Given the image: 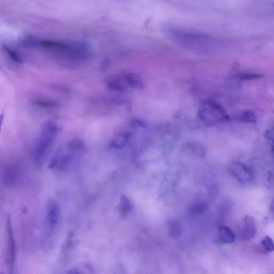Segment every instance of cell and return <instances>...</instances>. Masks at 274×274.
<instances>
[{"instance_id":"2e32d148","label":"cell","mask_w":274,"mask_h":274,"mask_svg":"<svg viewBox=\"0 0 274 274\" xmlns=\"http://www.w3.org/2000/svg\"><path fill=\"white\" fill-rule=\"evenodd\" d=\"M68 274H95V272L91 266L86 264L74 268Z\"/></svg>"},{"instance_id":"5bb4252c","label":"cell","mask_w":274,"mask_h":274,"mask_svg":"<svg viewBox=\"0 0 274 274\" xmlns=\"http://www.w3.org/2000/svg\"><path fill=\"white\" fill-rule=\"evenodd\" d=\"M168 232L170 236L177 238L182 232V228L177 222L171 221L168 224Z\"/></svg>"},{"instance_id":"9a60e30c","label":"cell","mask_w":274,"mask_h":274,"mask_svg":"<svg viewBox=\"0 0 274 274\" xmlns=\"http://www.w3.org/2000/svg\"><path fill=\"white\" fill-rule=\"evenodd\" d=\"M238 119L240 122L245 123H254L257 122L255 114L250 111H245L240 114Z\"/></svg>"},{"instance_id":"5b68a950","label":"cell","mask_w":274,"mask_h":274,"mask_svg":"<svg viewBox=\"0 0 274 274\" xmlns=\"http://www.w3.org/2000/svg\"><path fill=\"white\" fill-rule=\"evenodd\" d=\"M7 260L10 269V273L13 274V270L15 265L16 247L14 238L12 221L11 217L8 215L7 219Z\"/></svg>"},{"instance_id":"7c38bea8","label":"cell","mask_w":274,"mask_h":274,"mask_svg":"<svg viewBox=\"0 0 274 274\" xmlns=\"http://www.w3.org/2000/svg\"><path fill=\"white\" fill-rule=\"evenodd\" d=\"M68 149L75 153H84L86 151V147L84 142L79 139H75L70 141L68 144Z\"/></svg>"},{"instance_id":"4fadbf2b","label":"cell","mask_w":274,"mask_h":274,"mask_svg":"<svg viewBox=\"0 0 274 274\" xmlns=\"http://www.w3.org/2000/svg\"><path fill=\"white\" fill-rule=\"evenodd\" d=\"M260 249L265 254H269L273 252L274 245L273 239L268 235H265L261 240Z\"/></svg>"},{"instance_id":"3957f363","label":"cell","mask_w":274,"mask_h":274,"mask_svg":"<svg viewBox=\"0 0 274 274\" xmlns=\"http://www.w3.org/2000/svg\"><path fill=\"white\" fill-rule=\"evenodd\" d=\"M108 83L111 88L120 91L125 90L126 86L138 89L142 86V81L139 77L129 73L115 77L109 80Z\"/></svg>"},{"instance_id":"6da1fadb","label":"cell","mask_w":274,"mask_h":274,"mask_svg":"<svg viewBox=\"0 0 274 274\" xmlns=\"http://www.w3.org/2000/svg\"><path fill=\"white\" fill-rule=\"evenodd\" d=\"M58 131L57 126L51 120H47L42 124L34 147V157L36 163L39 164L44 160L56 138Z\"/></svg>"},{"instance_id":"9c48e42d","label":"cell","mask_w":274,"mask_h":274,"mask_svg":"<svg viewBox=\"0 0 274 274\" xmlns=\"http://www.w3.org/2000/svg\"><path fill=\"white\" fill-rule=\"evenodd\" d=\"M184 151L189 155L192 156L203 157L205 156V150L203 147L198 144L188 143L185 145Z\"/></svg>"},{"instance_id":"8992f818","label":"cell","mask_w":274,"mask_h":274,"mask_svg":"<svg viewBox=\"0 0 274 274\" xmlns=\"http://www.w3.org/2000/svg\"><path fill=\"white\" fill-rule=\"evenodd\" d=\"M256 225L254 218L246 215L244 218L242 229V238L244 240L253 239L256 233Z\"/></svg>"},{"instance_id":"ba28073f","label":"cell","mask_w":274,"mask_h":274,"mask_svg":"<svg viewBox=\"0 0 274 274\" xmlns=\"http://www.w3.org/2000/svg\"><path fill=\"white\" fill-rule=\"evenodd\" d=\"M235 235L233 230L227 226L218 228V242L221 244H230L235 242Z\"/></svg>"},{"instance_id":"277c9868","label":"cell","mask_w":274,"mask_h":274,"mask_svg":"<svg viewBox=\"0 0 274 274\" xmlns=\"http://www.w3.org/2000/svg\"><path fill=\"white\" fill-rule=\"evenodd\" d=\"M229 170L238 181L243 184H248L254 181V173L246 164L239 162L233 161L230 164Z\"/></svg>"},{"instance_id":"52a82bcc","label":"cell","mask_w":274,"mask_h":274,"mask_svg":"<svg viewBox=\"0 0 274 274\" xmlns=\"http://www.w3.org/2000/svg\"><path fill=\"white\" fill-rule=\"evenodd\" d=\"M60 209L58 202L52 200L47 207V219L49 226L53 227L57 224L59 217Z\"/></svg>"},{"instance_id":"30bf717a","label":"cell","mask_w":274,"mask_h":274,"mask_svg":"<svg viewBox=\"0 0 274 274\" xmlns=\"http://www.w3.org/2000/svg\"><path fill=\"white\" fill-rule=\"evenodd\" d=\"M130 135L128 133H120L114 137L111 146L114 149H122L128 143Z\"/></svg>"},{"instance_id":"44dd1931","label":"cell","mask_w":274,"mask_h":274,"mask_svg":"<svg viewBox=\"0 0 274 274\" xmlns=\"http://www.w3.org/2000/svg\"><path fill=\"white\" fill-rule=\"evenodd\" d=\"M265 138L271 141L273 143V141L274 139V129L273 128L268 129L266 131V132L265 134Z\"/></svg>"},{"instance_id":"ac0fdd59","label":"cell","mask_w":274,"mask_h":274,"mask_svg":"<svg viewBox=\"0 0 274 274\" xmlns=\"http://www.w3.org/2000/svg\"><path fill=\"white\" fill-rule=\"evenodd\" d=\"M262 75L256 73H242L237 75V78L240 80H251L260 78Z\"/></svg>"},{"instance_id":"e0dca14e","label":"cell","mask_w":274,"mask_h":274,"mask_svg":"<svg viewBox=\"0 0 274 274\" xmlns=\"http://www.w3.org/2000/svg\"><path fill=\"white\" fill-rule=\"evenodd\" d=\"M4 50L6 52L8 56L14 60V61L19 63H23V59L20 55L16 52L14 49L10 48L7 46L3 47Z\"/></svg>"},{"instance_id":"ffe728a7","label":"cell","mask_w":274,"mask_h":274,"mask_svg":"<svg viewBox=\"0 0 274 274\" xmlns=\"http://www.w3.org/2000/svg\"><path fill=\"white\" fill-rule=\"evenodd\" d=\"M206 208L207 207L206 205L200 203L196 205L193 208V209H192V212L194 213H201L204 212L206 210Z\"/></svg>"},{"instance_id":"603a6c76","label":"cell","mask_w":274,"mask_h":274,"mask_svg":"<svg viewBox=\"0 0 274 274\" xmlns=\"http://www.w3.org/2000/svg\"><path fill=\"white\" fill-rule=\"evenodd\" d=\"M4 116V112H3L1 114H0V133H1V131L2 130Z\"/></svg>"},{"instance_id":"d6986e66","label":"cell","mask_w":274,"mask_h":274,"mask_svg":"<svg viewBox=\"0 0 274 274\" xmlns=\"http://www.w3.org/2000/svg\"><path fill=\"white\" fill-rule=\"evenodd\" d=\"M32 103L38 106L43 108H53L57 106L56 103L42 100H34L32 101Z\"/></svg>"},{"instance_id":"7402d4cb","label":"cell","mask_w":274,"mask_h":274,"mask_svg":"<svg viewBox=\"0 0 274 274\" xmlns=\"http://www.w3.org/2000/svg\"><path fill=\"white\" fill-rule=\"evenodd\" d=\"M133 122V126L134 127H146V124L143 122L139 121V120H135Z\"/></svg>"},{"instance_id":"8fae6325","label":"cell","mask_w":274,"mask_h":274,"mask_svg":"<svg viewBox=\"0 0 274 274\" xmlns=\"http://www.w3.org/2000/svg\"><path fill=\"white\" fill-rule=\"evenodd\" d=\"M133 205L127 196H123L120 198L119 205V212L122 215H126L132 210Z\"/></svg>"},{"instance_id":"7a4b0ae2","label":"cell","mask_w":274,"mask_h":274,"mask_svg":"<svg viewBox=\"0 0 274 274\" xmlns=\"http://www.w3.org/2000/svg\"><path fill=\"white\" fill-rule=\"evenodd\" d=\"M198 115L202 121L208 124L225 122L229 119L225 109L212 101H206L202 103Z\"/></svg>"},{"instance_id":"cb8c5ba5","label":"cell","mask_w":274,"mask_h":274,"mask_svg":"<svg viewBox=\"0 0 274 274\" xmlns=\"http://www.w3.org/2000/svg\"><path fill=\"white\" fill-rule=\"evenodd\" d=\"M0 274H5L2 272H0Z\"/></svg>"}]
</instances>
